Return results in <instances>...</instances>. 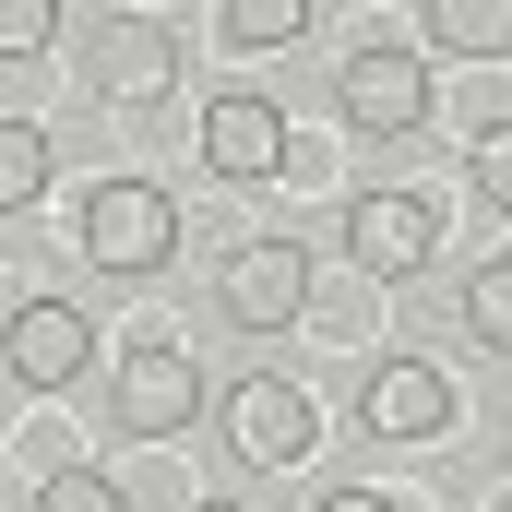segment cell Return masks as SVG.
I'll use <instances>...</instances> for the list:
<instances>
[{
    "mask_svg": "<svg viewBox=\"0 0 512 512\" xmlns=\"http://www.w3.org/2000/svg\"><path fill=\"white\" fill-rule=\"evenodd\" d=\"M191 417H215V405H203V358H191L179 334H131L120 370H108V429H120V441H179Z\"/></svg>",
    "mask_w": 512,
    "mask_h": 512,
    "instance_id": "1",
    "label": "cell"
},
{
    "mask_svg": "<svg viewBox=\"0 0 512 512\" xmlns=\"http://www.w3.org/2000/svg\"><path fill=\"white\" fill-rule=\"evenodd\" d=\"M72 239H84L96 274L143 286V274H167V262H179V203H167V179H96Z\"/></svg>",
    "mask_w": 512,
    "mask_h": 512,
    "instance_id": "2",
    "label": "cell"
},
{
    "mask_svg": "<svg viewBox=\"0 0 512 512\" xmlns=\"http://www.w3.org/2000/svg\"><path fill=\"white\" fill-rule=\"evenodd\" d=\"M215 322L227 334H298L310 322V239H286V227L239 239L215 262Z\"/></svg>",
    "mask_w": 512,
    "mask_h": 512,
    "instance_id": "3",
    "label": "cell"
},
{
    "mask_svg": "<svg viewBox=\"0 0 512 512\" xmlns=\"http://www.w3.org/2000/svg\"><path fill=\"white\" fill-rule=\"evenodd\" d=\"M334 108H346V131H358V143H405V131H429V108H441L429 48H393V36L346 48V60H334Z\"/></svg>",
    "mask_w": 512,
    "mask_h": 512,
    "instance_id": "4",
    "label": "cell"
},
{
    "mask_svg": "<svg viewBox=\"0 0 512 512\" xmlns=\"http://www.w3.org/2000/svg\"><path fill=\"white\" fill-rule=\"evenodd\" d=\"M346 262L370 286H417L441 262V203L429 191H346Z\"/></svg>",
    "mask_w": 512,
    "mask_h": 512,
    "instance_id": "5",
    "label": "cell"
},
{
    "mask_svg": "<svg viewBox=\"0 0 512 512\" xmlns=\"http://www.w3.org/2000/svg\"><path fill=\"white\" fill-rule=\"evenodd\" d=\"M0 370H12V393L36 405V393H72L84 370H96V322L72 310V298H12V334H0Z\"/></svg>",
    "mask_w": 512,
    "mask_h": 512,
    "instance_id": "6",
    "label": "cell"
},
{
    "mask_svg": "<svg viewBox=\"0 0 512 512\" xmlns=\"http://www.w3.org/2000/svg\"><path fill=\"white\" fill-rule=\"evenodd\" d=\"M358 429L393 441V453L441 441V429H453V370H441V358H382V370L358 382Z\"/></svg>",
    "mask_w": 512,
    "mask_h": 512,
    "instance_id": "7",
    "label": "cell"
},
{
    "mask_svg": "<svg viewBox=\"0 0 512 512\" xmlns=\"http://www.w3.org/2000/svg\"><path fill=\"white\" fill-rule=\"evenodd\" d=\"M203 167H215L227 191L286 179V167H298V131H286V108H274V96H215V108H203Z\"/></svg>",
    "mask_w": 512,
    "mask_h": 512,
    "instance_id": "8",
    "label": "cell"
},
{
    "mask_svg": "<svg viewBox=\"0 0 512 512\" xmlns=\"http://www.w3.org/2000/svg\"><path fill=\"white\" fill-rule=\"evenodd\" d=\"M227 441L251 453V465H310V441H322V417H310V393L251 370V382H227Z\"/></svg>",
    "mask_w": 512,
    "mask_h": 512,
    "instance_id": "9",
    "label": "cell"
},
{
    "mask_svg": "<svg viewBox=\"0 0 512 512\" xmlns=\"http://www.w3.org/2000/svg\"><path fill=\"white\" fill-rule=\"evenodd\" d=\"M417 36L453 60H512V0H417Z\"/></svg>",
    "mask_w": 512,
    "mask_h": 512,
    "instance_id": "10",
    "label": "cell"
},
{
    "mask_svg": "<svg viewBox=\"0 0 512 512\" xmlns=\"http://www.w3.org/2000/svg\"><path fill=\"white\" fill-rule=\"evenodd\" d=\"M167 84H179V36H167V24H120V48H108V96H120V108H155Z\"/></svg>",
    "mask_w": 512,
    "mask_h": 512,
    "instance_id": "11",
    "label": "cell"
},
{
    "mask_svg": "<svg viewBox=\"0 0 512 512\" xmlns=\"http://www.w3.org/2000/svg\"><path fill=\"white\" fill-rule=\"evenodd\" d=\"M215 36H227V48H251V60H274V48H298V36H310V0H215Z\"/></svg>",
    "mask_w": 512,
    "mask_h": 512,
    "instance_id": "12",
    "label": "cell"
},
{
    "mask_svg": "<svg viewBox=\"0 0 512 512\" xmlns=\"http://www.w3.org/2000/svg\"><path fill=\"white\" fill-rule=\"evenodd\" d=\"M465 334H477L489 358H512V251L465 274Z\"/></svg>",
    "mask_w": 512,
    "mask_h": 512,
    "instance_id": "13",
    "label": "cell"
},
{
    "mask_svg": "<svg viewBox=\"0 0 512 512\" xmlns=\"http://www.w3.org/2000/svg\"><path fill=\"white\" fill-rule=\"evenodd\" d=\"M36 191H48V131H36V120H0V203L36 215Z\"/></svg>",
    "mask_w": 512,
    "mask_h": 512,
    "instance_id": "14",
    "label": "cell"
},
{
    "mask_svg": "<svg viewBox=\"0 0 512 512\" xmlns=\"http://www.w3.org/2000/svg\"><path fill=\"white\" fill-rule=\"evenodd\" d=\"M36 512H131L96 465H60V477H36Z\"/></svg>",
    "mask_w": 512,
    "mask_h": 512,
    "instance_id": "15",
    "label": "cell"
},
{
    "mask_svg": "<svg viewBox=\"0 0 512 512\" xmlns=\"http://www.w3.org/2000/svg\"><path fill=\"white\" fill-rule=\"evenodd\" d=\"M48 36H60V0H0V48L12 60H48Z\"/></svg>",
    "mask_w": 512,
    "mask_h": 512,
    "instance_id": "16",
    "label": "cell"
},
{
    "mask_svg": "<svg viewBox=\"0 0 512 512\" xmlns=\"http://www.w3.org/2000/svg\"><path fill=\"white\" fill-rule=\"evenodd\" d=\"M477 203H489V215H512V120L477 131Z\"/></svg>",
    "mask_w": 512,
    "mask_h": 512,
    "instance_id": "17",
    "label": "cell"
},
{
    "mask_svg": "<svg viewBox=\"0 0 512 512\" xmlns=\"http://www.w3.org/2000/svg\"><path fill=\"white\" fill-rule=\"evenodd\" d=\"M322 512H405V501H382V489H334Z\"/></svg>",
    "mask_w": 512,
    "mask_h": 512,
    "instance_id": "18",
    "label": "cell"
},
{
    "mask_svg": "<svg viewBox=\"0 0 512 512\" xmlns=\"http://www.w3.org/2000/svg\"><path fill=\"white\" fill-rule=\"evenodd\" d=\"M191 512H239V501H191Z\"/></svg>",
    "mask_w": 512,
    "mask_h": 512,
    "instance_id": "19",
    "label": "cell"
}]
</instances>
